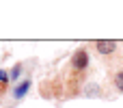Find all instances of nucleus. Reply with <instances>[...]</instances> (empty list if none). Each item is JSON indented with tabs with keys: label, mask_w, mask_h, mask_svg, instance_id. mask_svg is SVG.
Instances as JSON below:
<instances>
[{
	"label": "nucleus",
	"mask_w": 123,
	"mask_h": 108,
	"mask_svg": "<svg viewBox=\"0 0 123 108\" xmlns=\"http://www.w3.org/2000/svg\"><path fill=\"white\" fill-rule=\"evenodd\" d=\"M0 93H2V89H0Z\"/></svg>",
	"instance_id": "obj_8"
},
{
	"label": "nucleus",
	"mask_w": 123,
	"mask_h": 108,
	"mask_svg": "<svg viewBox=\"0 0 123 108\" xmlns=\"http://www.w3.org/2000/svg\"><path fill=\"white\" fill-rule=\"evenodd\" d=\"M30 87H32V80L30 78H26V80H22V82H17L13 89H11V97L15 100V102H19V100H24L26 95H28V91H30Z\"/></svg>",
	"instance_id": "obj_2"
},
{
	"label": "nucleus",
	"mask_w": 123,
	"mask_h": 108,
	"mask_svg": "<svg viewBox=\"0 0 123 108\" xmlns=\"http://www.w3.org/2000/svg\"><path fill=\"white\" fill-rule=\"evenodd\" d=\"M89 52L84 50V48H78L74 54H71V61H69V65H71V69L76 71V74H82V71H86V67H89Z\"/></svg>",
	"instance_id": "obj_1"
},
{
	"label": "nucleus",
	"mask_w": 123,
	"mask_h": 108,
	"mask_svg": "<svg viewBox=\"0 0 123 108\" xmlns=\"http://www.w3.org/2000/svg\"><path fill=\"white\" fill-rule=\"evenodd\" d=\"M84 95H86V97H95V95H99V87H97L95 82L86 84V87H84Z\"/></svg>",
	"instance_id": "obj_6"
},
{
	"label": "nucleus",
	"mask_w": 123,
	"mask_h": 108,
	"mask_svg": "<svg viewBox=\"0 0 123 108\" xmlns=\"http://www.w3.org/2000/svg\"><path fill=\"white\" fill-rule=\"evenodd\" d=\"M6 84H11V78H9V71L0 67V89L4 91V87H6Z\"/></svg>",
	"instance_id": "obj_7"
},
{
	"label": "nucleus",
	"mask_w": 123,
	"mask_h": 108,
	"mask_svg": "<svg viewBox=\"0 0 123 108\" xmlns=\"http://www.w3.org/2000/svg\"><path fill=\"white\" fill-rule=\"evenodd\" d=\"M95 50L102 54V56H110V54H115L117 52V41H104V39H99V41H95Z\"/></svg>",
	"instance_id": "obj_3"
},
{
	"label": "nucleus",
	"mask_w": 123,
	"mask_h": 108,
	"mask_svg": "<svg viewBox=\"0 0 123 108\" xmlns=\"http://www.w3.org/2000/svg\"><path fill=\"white\" fill-rule=\"evenodd\" d=\"M112 84H115V89L119 93H123V69H117L112 74Z\"/></svg>",
	"instance_id": "obj_4"
},
{
	"label": "nucleus",
	"mask_w": 123,
	"mask_h": 108,
	"mask_svg": "<svg viewBox=\"0 0 123 108\" xmlns=\"http://www.w3.org/2000/svg\"><path fill=\"white\" fill-rule=\"evenodd\" d=\"M22 71H24V65H22V63H15V65H13V69H11V74H9L11 82H15V80L22 76Z\"/></svg>",
	"instance_id": "obj_5"
}]
</instances>
